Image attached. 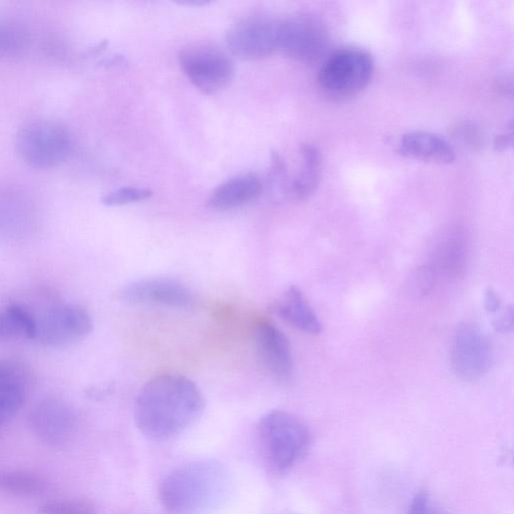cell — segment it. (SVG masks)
<instances>
[{
    "label": "cell",
    "instance_id": "1",
    "mask_svg": "<svg viewBox=\"0 0 514 514\" xmlns=\"http://www.w3.org/2000/svg\"><path fill=\"white\" fill-rule=\"evenodd\" d=\"M205 400L198 386L179 374H163L148 381L134 406L138 430L153 441H169L184 433L202 416Z\"/></svg>",
    "mask_w": 514,
    "mask_h": 514
},
{
    "label": "cell",
    "instance_id": "2",
    "mask_svg": "<svg viewBox=\"0 0 514 514\" xmlns=\"http://www.w3.org/2000/svg\"><path fill=\"white\" fill-rule=\"evenodd\" d=\"M231 480L226 468L214 460L180 466L162 482L160 500L172 514H206L228 498Z\"/></svg>",
    "mask_w": 514,
    "mask_h": 514
},
{
    "label": "cell",
    "instance_id": "3",
    "mask_svg": "<svg viewBox=\"0 0 514 514\" xmlns=\"http://www.w3.org/2000/svg\"><path fill=\"white\" fill-rule=\"evenodd\" d=\"M257 442L270 471L284 475L307 456L312 435L300 417L287 411L274 410L266 414L257 425Z\"/></svg>",
    "mask_w": 514,
    "mask_h": 514
},
{
    "label": "cell",
    "instance_id": "4",
    "mask_svg": "<svg viewBox=\"0 0 514 514\" xmlns=\"http://www.w3.org/2000/svg\"><path fill=\"white\" fill-rule=\"evenodd\" d=\"M375 71L373 56L359 48H345L333 53L318 74L322 93L337 101L348 100L363 92Z\"/></svg>",
    "mask_w": 514,
    "mask_h": 514
},
{
    "label": "cell",
    "instance_id": "5",
    "mask_svg": "<svg viewBox=\"0 0 514 514\" xmlns=\"http://www.w3.org/2000/svg\"><path fill=\"white\" fill-rule=\"evenodd\" d=\"M72 137L68 129L52 120L38 119L24 124L16 137L21 160L36 169H51L65 163L71 155Z\"/></svg>",
    "mask_w": 514,
    "mask_h": 514
},
{
    "label": "cell",
    "instance_id": "6",
    "mask_svg": "<svg viewBox=\"0 0 514 514\" xmlns=\"http://www.w3.org/2000/svg\"><path fill=\"white\" fill-rule=\"evenodd\" d=\"M186 77L202 93L212 95L226 88L234 77V66L228 56L211 46H193L179 55Z\"/></svg>",
    "mask_w": 514,
    "mask_h": 514
},
{
    "label": "cell",
    "instance_id": "7",
    "mask_svg": "<svg viewBox=\"0 0 514 514\" xmlns=\"http://www.w3.org/2000/svg\"><path fill=\"white\" fill-rule=\"evenodd\" d=\"M492 360V348L486 335L473 324L461 325L451 348L455 375L464 381H477L489 371Z\"/></svg>",
    "mask_w": 514,
    "mask_h": 514
},
{
    "label": "cell",
    "instance_id": "8",
    "mask_svg": "<svg viewBox=\"0 0 514 514\" xmlns=\"http://www.w3.org/2000/svg\"><path fill=\"white\" fill-rule=\"evenodd\" d=\"M93 321L80 306L62 305L51 309L37 321V336L42 344L62 348L82 341L91 334Z\"/></svg>",
    "mask_w": 514,
    "mask_h": 514
},
{
    "label": "cell",
    "instance_id": "9",
    "mask_svg": "<svg viewBox=\"0 0 514 514\" xmlns=\"http://www.w3.org/2000/svg\"><path fill=\"white\" fill-rule=\"evenodd\" d=\"M328 36L317 20L310 17H293L278 22L277 50L301 62H312L324 52Z\"/></svg>",
    "mask_w": 514,
    "mask_h": 514
},
{
    "label": "cell",
    "instance_id": "10",
    "mask_svg": "<svg viewBox=\"0 0 514 514\" xmlns=\"http://www.w3.org/2000/svg\"><path fill=\"white\" fill-rule=\"evenodd\" d=\"M253 342L263 370L278 382L289 381L293 375L294 360L287 336L271 321L260 320L253 327Z\"/></svg>",
    "mask_w": 514,
    "mask_h": 514
},
{
    "label": "cell",
    "instance_id": "11",
    "mask_svg": "<svg viewBox=\"0 0 514 514\" xmlns=\"http://www.w3.org/2000/svg\"><path fill=\"white\" fill-rule=\"evenodd\" d=\"M278 22L253 17L233 26L227 33V47L241 60L256 61L268 58L277 50Z\"/></svg>",
    "mask_w": 514,
    "mask_h": 514
},
{
    "label": "cell",
    "instance_id": "12",
    "mask_svg": "<svg viewBox=\"0 0 514 514\" xmlns=\"http://www.w3.org/2000/svg\"><path fill=\"white\" fill-rule=\"evenodd\" d=\"M130 304H150L176 309L194 305L193 294L179 282L169 279H148L127 286L120 294Z\"/></svg>",
    "mask_w": 514,
    "mask_h": 514
},
{
    "label": "cell",
    "instance_id": "13",
    "mask_svg": "<svg viewBox=\"0 0 514 514\" xmlns=\"http://www.w3.org/2000/svg\"><path fill=\"white\" fill-rule=\"evenodd\" d=\"M31 423L40 439L52 445H61L72 438L76 428V416L66 402L46 399L32 411Z\"/></svg>",
    "mask_w": 514,
    "mask_h": 514
},
{
    "label": "cell",
    "instance_id": "14",
    "mask_svg": "<svg viewBox=\"0 0 514 514\" xmlns=\"http://www.w3.org/2000/svg\"><path fill=\"white\" fill-rule=\"evenodd\" d=\"M397 151L405 158L438 165L451 164L456 157L455 150L448 141L426 131L405 134Z\"/></svg>",
    "mask_w": 514,
    "mask_h": 514
},
{
    "label": "cell",
    "instance_id": "15",
    "mask_svg": "<svg viewBox=\"0 0 514 514\" xmlns=\"http://www.w3.org/2000/svg\"><path fill=\"white\" fill-rule=\"evenodd\" d=\"M28 386L25 369L12 361H0V426L22 409Z\"/></svg>",
    "mask_w": 514,
    "mask_h": 514
},
{
    "label": "cell",
    "instance_id": "16",
    "mask_svg": "<svg viewBox=\"0 0 514 514\" xmlns=\"http://www.w3.org/2000/svg\"><path fill=\"white\" fill-rule=\"evenodd\" d=\"M262 191L263 184L255 175H239L218 186L212 192L209 203L217 210H230L259 198Z\"/></svg>",
    "mask_w": 514,
    "mask_h": 514
},
{
    "label": "cell",
    "instance_id": "17",
    "mask_svg": "<svg viewBox=\"0 0 514 514\" xmlns=\"http://www.w3.org/2000/svg\"><path fill=\"white\" fill-rule=\"evenodd\" d=\"M274 312L293 327L312 335L320 334L322 324L304 293L292 286L274 306Z\"/></svg>",
    "mask_w": 514,
    "mask_h": 514
},
{
    "label": "cell",
    "instance_id": "18",
    "mask_svg": "<svg viewBox=\"0 0 514 514\" xmlns=\"http://www.w3.org/2000/svg\"><path fill=\"white\" fill-rule=\"evenodd\" d=\"M467 255L468 245L465 235L460 230H453L438 242L430 267L436 276L443 274L448 278H456L465 269Z\"/></svg>",
    "mask_w": 514,
    "mask_h": 514
},
{
    "label": "cell",
    "instance_id": "19",
    "mask_svg": "<svg viewBox=\"0 0 514 514\" xmlns=\"http://www.w3.org/2000/svg\"><path fill=\"white\" fill-rule=\"evenodd\" d=\"M300 156L299 172L288 190V195L297 201L306 200L316 192L323 171V157L317 147L311 144L302 145Z\"/></svg>",
    "mask_w": 514,
    "mask_h": 514
},
{
    "label": "cell",
    "instance_id": "20",
    "mask_svg": "<svg viewBox=\"0 0 514 514\" xmlns=\"http://www.w3.org/2000/svg\"><path fill=\"white\" fill-rule=\"evenodd\" d=\"M37 320L23 307L11 305L0 310V342L34 340Z\"/></svg>",
    "mask_w": 514,
    "mask_h": 514
},
{
    "label": "cell",
    "instance_id": "21",
    "mask_svg": "<svg viewBox=\"0 0 514 514\" xmlns=\"http://www.w3.org/2000/svg\"><path fill=\"white\" fill-rule=\"evenodd\" d=\"M32 36L26 26L11 19H0V58L24 55L31 47Z\"/></svg>",
    "mask_w": 514,
    "mask_h": 514
},
{
    "label": "cell",
    "instance_id": "22",
    "mask_svg": "<svg viewBox=\"0 0 514 514\" xmlns=\"http://www.w3.org/2000/svg\"><path fill=\"white\" fill-rule=\"evenodd\" d=\"M45 489V481L39 475L16 469L0 470V491L18 495L35 496Z\"/></svg>",
    "mask_w": 514,
    "mask_h": 514
},
{
    "label": "cell",
    "instance_id": "23",
    "mask_svg": "<svg viewBox=\"0 0 514 514\" xmlns=\"http://www.w3.org/2000/svg\"><path fill=\"white\" fill-rule=\"evenodd\" d=\"M153 192L148 188L141 187H122L110 192L103 198L106 206L115 207L146 200L152 196Z\"/></svg>",
    "mask_w": 514,
    "mask_h": 514
},
{
    "label": "cell",
    "instance_id": "24",
    "mask_svg": "<svg viewBox=\"0 0 514 514\" xmlns=\"http://www.w3.org/2000/svg\"><path fill=\"white\" fill-rule=\"evenodd\" d=\"M43 514H98L96 507L84 500H59L43 505Z\"/></svg>",
    "mask_w": 514,
    "mask_h": 514
},
{
    "label": "cell",
    "instance_id": "25",
    "mask_svg": "<svg viewBox=\"0 0 514 514\" xmlns=\"http://www.w3.org/2000/svg\"><path fill=\"white\" fill-rule=\"evenodd\" d=\"M436 274L430 266L419 268L412 278V290L418 296L427 295L433 288Z\"/></svg>",
    "mask_w": 514,
    "mask_h": 514
},
{
    "label": "cell",
    "instance_id": "26",
    "mask_svg": "<svg viewBox=\"0 0 514 514\" xmlns=\"http://www.w3.org/2000/svg\"><path fill=\"white\" fill-rule=\"evenodd\" d=\"M407 514H441L432 504L431 498L426 491L417 493L408 509Z\"/></svg>",
    "mask_w": 514,
    "mask_h": 514
},
{
    "label": "cell",
    "instance_id": "27",
    "mask_svg": "<svg viewBox=\"0 0 514 514\" xmlns=\"http://www.w3.org/2000/svg\"><path fill=\"white\" fill-rule=\"evenodd\" d=\"M501 302L498 296L491 290L485 296V308L490 313H495L500 309Z\"/></svg>",
    "mask_w": 514,
    "mask_h": 514
},
{
    "label": "cell",
    "instance_id": "28",
    "mask_svg": "<svg viewBox=\"0 0 514 514\" xmlns=\"http://www.w3.org/2000/svg\"><path fill=\"white\" fill-rule=\"evenodd\" d=\"M512 145V134H502L494 139V148L497 151L507 150Z\"/></svg>",
    "mask_w": 514,
    "mask_h": 514
},
{
    "label": "cell",
    "instance_id": "29",
    "mask_svg": "<svg viewBox=\"0 0 514 514\" xmlns=\"http://www.w3.org/2000/svg\"><path fill=\"white\" fill-rule=\"evenodd\" d=\"M512 325V311L509 310L508 313H504L499 321L496 323V327L499 331H507Z\"/></svg>",
    "mask_w": 514,
    "mask_h": 514
},
{
    "label": "cell",
    "instance_id": "30",
    "mask_svg": "<svg viewBox=\"0 0 514 514\" xmlns=\"http://www.w3.org/2000/svg\"><path fill=\"white\" fill-rule=\"evenodd\" d=\"M283 514H293V513H283Z\"/></svg>",
    "mask_w": 514,
    "mask_h": 514
}]
</instances>
